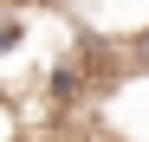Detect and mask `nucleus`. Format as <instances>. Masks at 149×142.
<instances>
[{
  "instance_id": "1",
  "label": "nucleus",
  "mask_w": 149,
  "mask_h": 142,
  "mask_svg": "<svg viewBox=\"0 0 149 142\" xmlns=\"http://www.w3.org/2000/svg\"><path fill=\"white\" fill-rule=\"evenodd\" d=\"M19 45H26V19H19L13 7H0V58L19 52Z\"/></svg>"
},
{
  "instance_id": "2",
  "label": "nucleus",
  "mask_w": 149,
  "mask_h": 142,
  "mask_svg": "<svg viewBox=\"0 0 149 142\" xmlns=\"http://www.w3.org/2000/svg\"><path fill=\"white\" fill-rule=\"evenodd\" d=\"M130 52H136V65L149 71V32H143V39H130Z\"/></svg>"
}]
</instances>
